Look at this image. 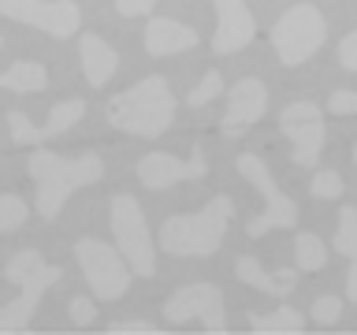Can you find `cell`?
Masks as SVG:
<instances>
[{
    "instance_id": "52a82bcc",
    "label": "cell",
    "mask_w": 357,
    "mask_h": 335,
    "mask_svg": "<svg viewBox=\"0 0 357 335\" xmlns=\"http://www.w3.org/2000/svg\"><path fill=\"white\" fill-rule=\"evenodd\" d=\"M328 38V22H324V11L317 4H294L287 8L279 22L272 27V49L287 67H298L312 60V52Z\"/></svg>"
},
{
    "instance_id": "f546056e",
    "label": "cell",
    "mask_w": 357,
    "mask_h": 335,
    "mask_svg": "<svg viewBox=\"0 0 357 335\" xmlns=\"http://www.w3.org/2000/svg\"><path fill=\"white\" fill-rule=\"evenodd\" d=\"M108 332H112V335H153L156 328H153L149 320H116Z\"/></svg>"
},
{
    "instance_id": "3957f363",
    "label": "cell",
    "mask_w": 357,
    "mask_h": 335,
    "mask_svg": "<svg viewBox=\"0 0 357 335\" xmlns=\"http://www.w3.org/2000/svg\"><path fill=\"white\" fill-rule=\"evenodd\" d=\"M231 216L234 201L227 194L212 198L205 209L186 212V216H167L160 223V250L172 257H212L223 246Z\"/></svg>"
},
{
    "instance_id": "ba28073f",
    "label": "cell",
    "mask_w": 357,
    "mask_h": 335,
    "mask_svg": "<svg viewBox=\"0 0 357 335\" xmlns=\"http://www.w3.org/2000/svg\"><path fill=\"white\" fill-rule=\"evenodd\" d=\"M75 261L82 268L89 290L100 302H119L130 290V265L116 246L100 242V239H82L75 242Z\"/></svg>"
},
{
    "instance_id": "7402d4cb",
    "label": "cell",
    "mask_w": 357,
    "mask_h": 335,
    "mask_svg": "<svg viewBox=\"0 0 357 335\" xmlns=\"http://www.w3.org/2000/svg\"><path fill=\"white\" fill-rule=\"evenodd\" d=\"M26 216H30V205L19 194H0V234L19 231L26 223Z\"/></svg>"
},
{
    "instance_id": "7a4b0ae2",
    "label": "cell",
    "mask_w": 357,
    "mask_h": 335,
    "mask_svg": "<svg viewBox=\"0 0 357 335\" xmlns=\"http://www.w3.org/2000/svg\"><path fill=\"white\" fill-rule=\"evenodd\" d=\"M108 123L134 138H160L175 123V94L167 78L149 75L108 100Z\"/></svg>"
},
{
    "instance_id": "cb8c5ba5",
    "label": "cell",
    "mask_w": 357,
    "mask_h": 335,
    "mask_svg": "<svg viewBox=\"0 0 357 335\" xmlns=\"http://www.w3.org/2000/svg\"><path fill=\"white\" fill-rule=\"evenodd\" d=\"M309 190H312V198L335 201V198H342V190H346V183H342V175L335 172V168H320V172L312 175V183H309Z\"/></svg>"
},
{
    "instance_id": "d6a6232c",
    "label": "cell",
    "mask_w": 357,
    "mask_h": 335,
    "mask_svg": "<svg viewBox=\"0 0 357 335\" xmlns=\"http://www.w3.org/2000/svg\"><path fill=\"white\" fill-rule=\"evenodd\" d=\"M354 164H357V142H354Z\"/></svg>"
},
{
    "instance_id": "9a60e30c",
    "label": "cell",
    "mask_w": 357,
    "mask_h": 335,
    "mask_svg": "<svg viewBox=\"0 0 357 335\" xmlns=\"http://www.w3.org/2000/svg\"><path fill=\"white\" fill-rule=\"evenodd\" d=\"M216 4V34H212V52L231 56L245 49L257 34V19L245 0H212Z\"/></svg>"
},
{
    "instance_id": "ffe728a7",
    "label": "cell",
    "mask_w": 357,
    "mask_h": 335,
    "mask_svg": "<svg viewBox=\"0 0 357 335\" xmlns=\"http://www.w3.org/2000/svg\"><path fill=\"white\" fill-rule=\"evenodd\" d=\"M250 328L253 332H261V335H298L301 328H305V317H301L298 309H290V306H279L275 313H250Z\"/></svg>"
},
{
    "instance_id": "277c9868",
    "label": "cell",
    "mask_w": 357,
    "mask_h": 335,
    "mask_svg": "<svg viewBox=\"0 0 357 335\" xmlns=\"http://www.w3.org/2000/svg\"><path fill=\"white\" fill-rule=\"evenodd\" d=\"M4 276L19 287V298L0 306V332H26L33 313H38L41 298L60 283V268L49 265L38 250H19L11 261L4 265Z\"/></svg>"
},
{
    "instance_id": "1f68e13d",
    "label": "cell",
    "mask_w": 357,
    "mask_h": 335,
    "mask_svg": "<svg viewBox=\"0 0 357 335\" xmlns=\"http://www.w3.org/2000/svg\"><path fill=\"white\" fill-rule=\"evenodd\" d=\"M346 298L357 306V257H350V272H346Z\"/></svg>"
},
{
    "instance_id": "603a6c76",
    "label": "cell",
    "mask_w": 357,
    "mask_h": 335,
    "mask_svg": "<svg viewBox=\"0 0 357 335\" xmlns=\"http://www.w3.org/2000/svg\"><path fill=\"white\" fill-rule=\"evenodd\" d=\"M335 250H339L342 257H357V209H354V205H342V212H339Z\"/></svg>"
},
{
    "instance_id": "d6986e66",
    "label": "cell",
    "mask_w": 357,
    "mask_h": 335,
    "mask_svg": "<svg viewBox=\"0 0 357 335\" xmlns=\"http://www.w3.org/2000/svg\"><path fill=\"white\" fill-rule=\"evenodd\" d=\"M0 49H4V38H0ZM45 86H49L45 64L19 60V64H11L8 71H0V89H11V94H41Z\"/></svg>"
},
{
    "instance_id": "44dd1931",
    "label": "cell",
    "mask_w": 357,
    "mask_h": 335,
    "mask_svg": "<svg viewBox=\"0 0 357 335\" xmlns=\"http://www.w3.org/2000/svg\"><path fill=\"white\" fill-rule=\"evenodd\" d=\"M328 265V246H324L320 234L312 231H298L294 239V268L298 272H320Z\"/></svg>"
},
{
    "instance_id": "ac0fdd59",
    "label": "cell",
    "mask_w": 357,
    "mask_h": 335,
    "mask_svg": "<svg viewBox=\"0 0 357 335\" xmlns=\"http://www.w3.org/2000/svg\"><path fill=\"white\" fill-rule=\"evenodd\" d=\"M78 60H82V75L93 89L108 86L112 75H116V67H119L116 49H112L100 34H82V41H78Z\"/></svg>"
},
{
    "instance_id": "8992f818",
    "label": "cell",
    "mask_w": 357,
    "mask_h": 335,
    "mask_svg": "<svg viewBox=\"0 0 357 335\" xmlns=\"http://www.w3.org/2000/svg\"><path fill=\"white\" fill-rule=\"evenodd\" d=\"M234 168H238V172L250 179V183L261 190V198H264V212L245 223V234H250V239H264L268 231H290V228H298V201L279 190V183L272 179V172L264 168L261 156H257V153H238Z\"/></svg>"
},
{
    "instance_id": "7c38bea8",
    "label": "cell",
    "mask_w": 357,
    "mask_h": 335,
    "mask_svg": "<svg viewBox=\"0 0 357 335\" xmlns=\"http://www.w3.org/2000/svg\"><path fill=\"white\" fill-rule=\"evenodd\" d=\"M201 175H208V161H205L201 142L190 145L186 161H178L172 153H149L138 161V183L145 190H167V186L190 183V179H201Z\"/></svg>"
},
{
    "instance_id": "30bf717a",
    "label": "cell",
    "mask_w": 357,
    "mask_h": 335,
    "mask_svg": "<svg viewBox=\"0 0 357 335\" xmlns=\"http://www.w3.org/2000/svg\"><path fill=\"white\" fill-rule=\"evenodd\" d=\"M279 131L290 138V156H294V164L301 168H317L320 161V149L324 142H328V127H324V112L312 105V100H294V105L283 108V116H279Z\"/></svg>"
},
{
    "instance_id": "5bb4252c",
    "label": "cell",
    "mask_w": 357,
    "mask_h": 335,
    "mask_svg": "<svg viewBox=\"0 0 357 335\" xmlns=\"http://www.w3.org/2000/svg\"><path fill=\"white\" fill-rule=\"evenodd\" d=\"M264 112H268V86L261 82V78H238V82L231 86L227 112H223V119H220V131L227 134V138H238V134L250 131Z\"/></svg>"
},
{
    "instance_id": "4dcf8cb0",
    "label": "cell",
    "mask_w": 357,
    "mask_h": 335,
    "mask_svg": "<svg viewBox=\"0 0 357 335\" xmlns=\"http://www.w3.org/2000/svg\"><path fill=\"white\" fill-rule=\"evenodd\" d=\"M153 8H156V0H116V11H119V15H127V19L149 15Z\"/></svg>"
},
{
    "instance_id": "f1b7e54d",
    "label": "cell",
    "mask_w": 357,
    "mask_h": 335,
    "mask_svg": "<svg viewBox=\"0 0 357 335\" xmlns=\"http://www.w3.org/2000/svg\"><path fill=\"white\" fill-rule=\"evenodd\" d=\"M339 64L346 67V71H357V30H350L339 41Z\"/></svg>"
},
{
    "instance_id": "484cf974",
    "label": "cell",
    "mask_w": 357,
    "mask_h": 335,
    "mask_svg": "<svg viewBox=\"0 0 357 335\" xmlns=\"http://www.w3.org/2000/svg\"><path fill=\"white\" fill-rule=\"evenodd\" d=\"M339 317H342V298H335V295L317 298V302H312V309H309V320L320 324V328H331Z\"/></svg>"
},
{
    "instance_id": "d4e9b609",
    "label": "cell",
    "mask_w": 357,
    "mask_h": 335,
    "mask_svg": "<svg viewBox=\"0 0 357 335\" xmlns=\"http://www.w3.org/2000/svg\"><path fill=\"white\" fill-rule=\"evenodd\" d=\"M220 94H223V75H220V71H208L194 89H190L186 105H190V108H205L208 100H212V97H220Z\"/></svg>"
},
{
    "instance_id": "e0dca14e",
    "label": "cell",
    "mask_w": 357,
    "mask_h": 335,
    "mask_svg": "<svg viewBox=\"0 0 357 335\" xmlns=\"http://www.w3.org/2000/svg\"><path fill=\"white\" fill-rule=\"evenodd\" d=\"M234 276L242 279L245 287L261 290V295H272V298H287L290 290L298 283V268H279V272H268V268L257 261V257H238V265H234Z\"/></svg>"
},
{
    "instance_id": "9c48e42d",
    "label": "cell",
    "mask_w": 357,
    "mask_h": 335,
    "mask_svg": "<svg viewBox=\"0 0 357 335\" xmlns=\"http://www.w3.org/2000/svg\"><path fill=\"white\" fill-rule=\"evenodd\" d=\"M0 15L49 34V38H71L82 22V11L75 0H0Z\"/></svg>"
},
{
    "instance_id": "6da1fadb",
    "label": "cell",
    "mask_w": 357,
    "mask_h": 335,
    "mask_svg": "<svg viewBox=\"0 0 357 335\" xmlns=\"http://www.w3.org/2000/svg\"><path fill=\"white\" fill-rule=\"evenodd\" d=\"M26 172H30L33 183H38V198H33L38 216L56 220L75 190L105 179V161H100V153H93V149L82 153V156H60L52 149H33L30 161H26Z\"/></svg>"
},
{
    "instance_id": "4fadbf2b",
    "label": "cell",
    "mask_w": 357,
    "mask_h": 335,
    "mask_svg": "<svg viewBox=\"0 0 357 335\" xmlns=\"http://www.w3.org/2000/svg\"><path fill=\"white\" fill-rule=\"evenodd\" d=\"M82 112H86V105H82L78 97H71V100H60V105H52V108H49V123H45V127H33L26 112L11 108V112H8V131H11V142H15V145H41V142L56 138V134L71 131L75 123L82 119Z\"/></svg>"
},
{
    "instance_id": "8fae6325",
    "label": "cell",
    "mask_w": 357,
    "mask_h": 335,
    "mask_svg": "<svg viewBox=\"0 0 357 335\" xmlns=\"http://www.w3.org/2000/svg\"><path fill=\"white\" fill-rule=\"evenodd\" d=\"M164 320H172V324L201 320L208 332H223V328H227V306H223V290H220L216 283H190V287H178L175 295L164 302Z\"/></svg>"
},
{
    "instance_id": "2e32d148",
    "label": "cell",
    "mask_w": 357,
    "mask_h": 335,
    "mask_svg": "<svg viewBox=\"0 0 357 335\" xmlns=\"http://www.w3.org/2000/svg\"><path fill=\"white\" fill-rule=\"evenodd\" d=\"M197 45V30H190L186 22H175V19H149L145 22V52L149 56H175V52H186Z\"/></svg>"
},
{
    "instance_id": "5b68a950",
    "label": "cell",
    "mask_w": 357,
    "mask_h": 335,
    "mask_svg": "<svg viewBox=\"0 0 357 335\" xmlns=\"http://www.w3.org/2000/svg\"><path fill=\"white\" fill-rule=\"evenodd\" d=\"M108 223H112V234H116V250L127 257L130 272L149 279L156 272V250H153V234H149V223H145L142 201L130 194H116L108 201Z\"/></svg>"
},
{
    "instance_id": "4316f807",
    "label": "cell",
    "mask_w": 357,
    "mask_h": 335,
    "mask_svg": "<svg viewBox=\"0 0 357 335\" xmlns=\"http://www.w3.org/2000/svg\"><path fill=\"white\" fill-rule=\"evenodd\" d=\"M328 112L331 116H354L357 112V89H335L328 97Z\"/></svg>"
},
{
    "instance_id": "83f0119b",
    "label": "cell",
    "mask_w": 357,
    "mask_h": 335,
    "mask_svg": "<svg viewBox=\"0 0 357 335\" xmlns=\"http://www.w3.org/2000/svg\"><path fill=\"white\" fill-rule=\"evenodd\" d=\"M67 313H71V320L78 324V328H89V324L97 320V306H93V302H89L86 295L71 298V306H67Z\"/></svg>"
}]
</instances>
